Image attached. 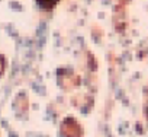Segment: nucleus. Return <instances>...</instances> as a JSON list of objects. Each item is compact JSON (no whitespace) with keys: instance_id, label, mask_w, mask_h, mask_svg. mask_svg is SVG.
<instances>
[]
</instances>
